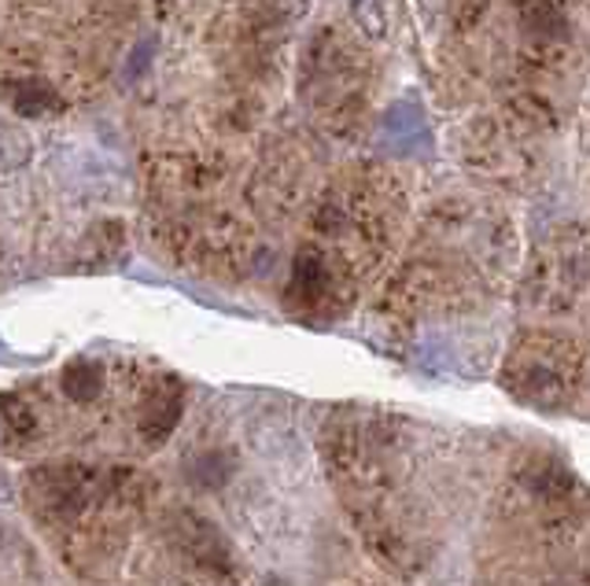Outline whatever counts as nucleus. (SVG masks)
<instances>
[{"label":"nucleus","instance_id":"nucleus-1","mask_svg":"<svg viewBox=\"0 0 590 586\" xmlns=\"http://www.w3.org/2000/svg\"><path fill=\"white\" fill-rule=\"evenodd\" d=\"M15 111L19 115H26V118H37V115H45L52 111V107H60V96L49 89V85H41V82H26V85H19L15 89Z\"/></svg>","mask_w":590,"mask_h":586},{"label":"nucleus","instance_id":"nucleus-2","mask_svg":"<svg viewBox=\"0 0 590 586\" xmlns=\"http://www.w3.org/2000/svg\"><path fill=\"white\" fill-rule=\"evenodd\" d=\"M152 49H155V38L148 34L141 45L133 49V60H130V67H126V74H130V78H137V74H141L148 63H152Z\"/></svg>","mask_w":590,"mask_h":586}]
</instances>
